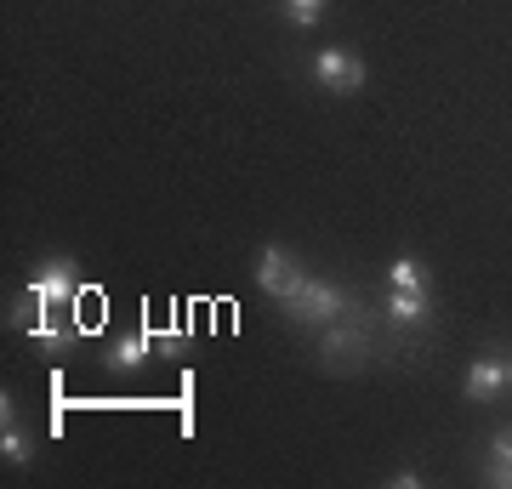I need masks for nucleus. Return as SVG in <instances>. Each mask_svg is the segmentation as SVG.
Segmentation results:
<instances>
[{"label":"nucleus","mask_w":512,"mask_h":489,"mask_svg":"<svg viewBox=\"0 0 512 489\" xmlns=\"http://www.w3.org/2000/svg\"><path fill=\"white\" fill-rule=\"evenodd\" d=\"M302 279H308L302 256L285 251V245H262V256H256V290H262L268 302H285Z\"/></svg>","instance_id":"nucleus-5"},{"label":"nucleus","mask_w":512,"mask_h":489,"mask_svg":"<svg viewBox=\"0 0 512 489\" xmlns=\"http://www.w3.org/2000/svg\"><path fill=\"white\" fill-rule=\"evenodd\" d=\"M353 302H359L353 290H342V285H330V279H313V273H308V279H302V285H296L291 296L279 302V308H285L291 330H302V336H319V330L336 325V319H342Z\"/></svg>","instance_id":"nucleus-1"},{"label":"nucleus","mask_w":512,"mask_h":489,"mask_svg":"<svg viewBox=\"0 0 512 489\" xmlns=\"http://www.w3.org/2000/svg\"><path fill=\"white\" fill-rule=\"evenodd\" d=\"M490 484L512 489V427H495L490 438Z\"/></svg>","instance_id":"nucleus-10"},{"label":"nucleus","mask_w":512,"mask_h":489,"mask_svg":"<svg viewBox=\"0 0 512 489\" xmlns=\"http://www.w3.org/2000/svg\"><path fill=\"white\" fill-rule=\"evenodd\" d=\"M308 69H313V80H319L330 97H353V91H365V57L348 52V46H319Z\"/></svg>","instance_id":"nucleus-4"},{"label":"nucleus","mask_w":512,"mask_h":489,"mask_svg":"<svg viewBox=\"0 0 512 489\" xmlns=\"http://www.w3.org/2000/svg\"><path fill=\"white\" fill-rule=\"evenodd\" d=\"M319 353H325V364H330V370H342V376L365 370L370 353H376V325H370L365 302H353L336 325L319 330Z\"/></svg>","instance_id":"nucleus-2"},{"label":"nucleus","mask_w":512,"mask_h":489,"mask_svg":"<svg viewBox=\"0 0 512 489\" xmlns=\"http://www.w3.org/2000/svg\"><path fill=\"white\" fill-rule=\"evenodd\" d=\"M74 296H80V262L74 256H46L23 285L29 308H74Z\"/></svg>","instance_id":"nucleus-3"},{"label":"nucleus","mask_w":512,"mask_h":489,"mask_svg":"<svg viewBox=\"0 0 512 489\" xmlns=\"http://www.w3.org/2000/svg\"><path fill=\"white\" fill-rule=\"evenodd\" d=\"M148 359H154V342H148V330H131V336H120V342L109 347V370H114V376H137Z\"/></svg>","instance_id":"nucleus-8"},{"label":"nucleus","mask_w":512,"mask_h":489,"mask_svg":"<svg viewBox=\"0 0 512 489\" xmlns=\"http://www.w3.org/2000/svg\"><path fill=\"white\" fill-rule=\"evenodd\" d=\"M507 387H512V359H501V353H478L467 364V381H461L467 404H495Z\"/></svg>","instance_id":"nucleus-6"},{"label":"nucleus","mask_w":512,"mask_h":489,"mask_svg":"<svg viewBox=\"0 0 512 489\" xmlns=\"http://www.w3.org/2000/svg\"><path fill=\"white\" fill-rule=\"evenodd\" d=\"M387 290H427V268L416 256H393L387 262Z\"/></svg>","instance_id":"nucleus-11"},{"label":"nucleus","mask_w":512,"mask_h":489,"mask_svg":"<svg viewBox=\"0 0 512 489\" xmlns=\"http://www.w3.org/2000/svg\"><path fill=\"white\" fill-rule=\"evenodd\" d=\"M0 399H6V433H0V455H6L12 467H29V461H35V444H29V433L12 421V393H0Z\"/></svg>","instance_id":"nucleus-9"},{"label":"nucleus","mask_w":512,"mask_h":489,"mask_svg":"<svg viewBox=\"0 0 512 489\" xmlns=\"http://www.w3.org/2000/svg\"><path fill=\"white\" fill-rule=\"evenodd\" d=\"M387 325L393 330H427L433 325V296H427V290H387Z\"/></svg>","instance_id":"nucleus-7"},{"label":"nucleus","mask_w":512,"mask_h":489,"mask_svg":"<svg viewBox=\"0 0 512 489\" xmlns=\"http://www.w3.org/2000/svg\"><path fill=\"white\" fill-rule=\"evenodd\" d=\"M285 18H291L296 29H313V23L325 18V0H285Z\"/></svg>","instance_id":"nucleus-12"}]
</instances>
